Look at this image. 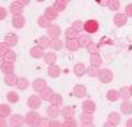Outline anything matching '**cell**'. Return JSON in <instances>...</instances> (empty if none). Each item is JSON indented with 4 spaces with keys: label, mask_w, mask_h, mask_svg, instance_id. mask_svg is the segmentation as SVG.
<instances>
[{
    "label": "cell",
    "mask_w": 132,
    "mask_h": 127,
    "mask_svg": "<svg viewBox=\"0 0 132 127\" xmlns=\"http://www.w3.org/2000/svg\"><path fill=\"white\" fill-rule=\"evenodd\" d=\"M41 119H42V118H41V115H40L37 111H35V110H32V111L27 113L25 118H24L25 124H28L29 127H38Z\"/></svg>",
    "instance_id": "cell-1"
},
{
    "label": "cell",
    "mask_w": 132,
    "mask_h": 127,
    "mask_svg": "<svg viewBox=\"0 0 132 127\" xmlns=\"http://www.w3.org/2000/svg\"><path fill=\"white\" fill-rule=\"evenodd\" d=\"M83 30L87 32V35H93V33H96L99 30V23L94 19H90V20H86L85 21V25H83Z\"/></svg>",
    "instance_id": "cell-2"
},
{
    "label": "cell",
    "mask_w": 132,
    "mask_h": 127,
    "mask_svg": "<svg viewBox=\"0 0 132 127\" xmlns=\"http://www.w3.org/2000/svg\"><path fill=\"white\" fill-rule=\"evenodd\" d=\"M41 102H42V99H41L40 95L32 94L28 98V107H30L32 110H37V109L41 107Z\"/></svg>",
    "instance_id": "cell-3"
},
{
    "label": "cell",
    "mask_w": 132,
    "mask_h": 127,
    "mask_svg": "<svg viewBox=\"0 0 132 127\" xmlns=\"http://www.w3.org/2000/svg\"><path fill=\"white\" fill-rule=\"evenodd\" d=\"M98 78L102 83H110L114 80V73L110 69H101V74H99Z\"/></svg>",
    "instance_id": "cell-4"
},
{
    "label": "cell",
    "mask_w": 132,
    "mask_h": 127,
    "mask_svg": "<svg viewBox=\"0 0 132 127\" xmlns=\"http://www.w3.org/2000/svg\"><path fill=\"white\" fill-rule=\"evenodd\" d=\"M61 33H62V29H61V27L57 25V24H52V25L48 28V37H49L50 40L60 38Z\"/></svg>",
    "instance_id": "cell-5"
},
{
    "label": "cell",
    "mask_w": 132,
    "mask_h": 127,
    "mask_svg": "<svg viewBox=\"0 0 132 127\" xmlns=\"http://www.w3.org/2000/svg\"><path fill=\"white\" fill-rule=\"evenodd\" d=\"M48 86H46V81L44 78H37L32 82V89L35 90L36 93H41L42 90H45Z\"/></svg>",
    "instance_id": "cell-6"
},
{
    "label": "cell",
    "mask_w": 132,
    "mask_h": 127,
    "mask_svg": "<svg viewBox=\"0 0 132 127\" xmlns=\"http://www.w3.org/2000/svg\"><path fill=\"white\" fill-rule=\"evenodd\" d=\"M23 123H25L23 115H20V114L11 115V118H9V124H11V127H21V126H23Z\"/></svg>",
    "instance_id": "cell-7"
},
{
    "label": "cell",
    "mask_w": 132,
    "mask_h": 127,
    "mask_svg": "<svg viewBox=\"0 0 132 127\" xmlns=\"http://www.w3.org/2000/svg\"><path fill=\"white\" fill-rule=\"evenodd\" d=\"M127 21H128V17H127L126 13H120V12L115 13V16H114V24L116 27H119V28L124 27L127 24Z\"/></svg>",
    "instance_id": "cell-8"
},
{
    "label": "cell",
    "mask_w": 132,
    "mask_h": 127,
    "mask_svg": "<svg viewBox=\"0 0 132 127\" xmlns=\"http://www.w3.org/2000/svg\"><path fill=\"white\" fill-rule=\"evenodd\" d=\"M23 9H24V7L21 5L19 2H12L9 4V8H8V11L11 13H12L13 16H21V13H23Z\"/></svg>",
    "instance_id": "cell-9"
},
{
    "label": "cell",
    "mask_w": 132,
    "mask_h": 127,
    "mask_svg": "<svg viewBox=\"0 0 132 127\" xmlns=\"http://www.w3.org/2000/svg\"><path fill=\"white\" fill-rule=\"evenodd\" d=\"M82 110H83V113H87V114H94L96 110V105L94 101L87 99L82 103Z\"/></svg>",
    "instance_id": "cell-10"
},
{
    "label": "cell",
    "mask_w": 132,
    "mask_h": 127,
    "mask_svg": "<svg viewBox=\"0 0 132 127\" xmlns=\"http://www.w3.org/2000/svg\"><path fill=\"white\" fill-rule=\"evenodd\" d=\"M3 42H4V44H7L9 48H12V46H15L17 42H19V36L16 33H8V35L4 36Z\"/></svg>",
    "instance_id": "cell-11"
},
{
    "label": "cell",
    "mask_w": 132,
    "mask_h": 127,
    "mask_svg": "<svg viewBox=\"0 0 132 127\" xmlns=\"http://www.w3.org/2000/svg\"><path fill=\"white\" fill-rule=\"evenodd\" d=\"M87 94V90H86V86L85 85H75L74 89H73V95L77 98H83L86 97Z\"/></svg>",
    "instance_id": "cell-12"
},
{
    "label": "cell",
    "mask_w": 132,
    "mask_h": 127,
    "mask_svg": "<svg viewBox=\"0 0 132 127\" xmlns=\"http://www.w3.org/2000/svg\"><path fill=\"white\" fill-rule=\"evenodd\" d=\"M58 11L56 9V8H54L53 5H49V7H46L45 8V12H44V15H45L50 21H53V20H56L57 17H58Z\"/></svg>",
    "instance_id": "cell-13"
},
{
    "label": "cell",
    "mask_w": 132,
    "mask_h": 127,
    "mask_svg": "<svg viewBox=\"0 0 132 127\" xmlns=\"http://www.w3.org/2000/svg\"><path fill=\"white\" fill-rule=\"evenodd\" d=\"M25 23H27V20H25V17L23 15H21V16H13V19H12V27L16 28V29L24 28Z\"/></svg>",
    "instance_id": "cell-14"
},
{
    "label": "cell",
    "mask_w": 132,
    "mask_h": 127,
    "mask_svg": "<svg viewBox=\"0 0 132 127\" xmlns=\"http://www.w3.org/2000/svg\"><path fill=\"white\" fill-rule=\"evenodd\" d=\"M29 53H30V57L37 58V60H38V58H44V56H45V50H44L42 48H40L38 45L30 48Z\"/></svg>",
    "instance_id": "cell-15"
},
{
    "label": "cell",
    "mask_w": 132,
    "mask_h": 127,
    "mask_svg": "<svg viewBox=\"0 0 132 127\" xmlns=\"http://www.w3.org/2000/svg\"><path fill=\"white\" fill-rule=\"evenodd\" d=\"M65 48L68 49L69 52H77L79 49V42H78V38L77 40H65Z\"/></svg>",
    "instance_id": "cell-16"
},
{
    "label": "cell",
    "mask_w": 132,
    "mask_h": 127,
    "mask_svg": "<svg viewBox=\"0 0 132 127\" xmlns=\"http://www.w3.org/2000/svg\"><path fill=\"white\" fill-rule=\"evenodd\" d=\"M73 72H74V74L77 77H82V76H85V74L87 73V68L85 66V64L78 62V64H75V65H74Z\"/></svg>",
    "instance_id": "cell-17"
},
{
    "label": "cell",
    "mask_w": 132,
    "mask_h": 127,
    "mask_svg": "<svg viewBox=\"0 0 132 127\" xmlns=\"http://www.w3.org/2000/svg\"><path fill=\"white\" fill-rule=\"evenodd\" d=\"M46 114L49 118L52 119H56L57 116L61 114V110H60V106H54V105H50L49 107L46 109Z\"/></svg>",
    "instance_id": "cell-18"
},
{
    "label": "cell",
    "mask_w": 132,
    "mask_h": 127,
    "mask_svg": "<svg viewBox=\"0 0 132 127\" xmlns=\"http://www.w3.org/2000/svg\"><path fill=\"white\" fill-rule=\"evenodd\" d=\"M78 42H79V48H87L89 45L93 44V38L90 37V35H82L78 37Z\"/></svg>",
    "instance_id": "cell-19"
},
{
    "label": "cell",
    "mask_w": 132,
    "mask_h": 127,
    "mask_svg": "<svg viewBox=\"0 0 132 127\" xmlns=\"http://www.w3.org/2000/svg\"><path fill=\"white\" fill-rule=\"evenodd\" d=\"M74 107L73 106H65V107L61 110V115L63 116V119H71L74 118Z\"/></svg>",
    "instance_id": "cell-20"
},
{
    "label": "cell",
    "mask_w": 132,
    "mask_h": 127,
    "mask_svg": "<svg viewBox=\"0 0 132 127\" xmlns=\"http://www.w3.org/2000/svg\"><path fill=\"white\" fill-rule=\"evenodd\" d=\"M60 74H61V68L58 66V65H50V66H48V76L49 77H52V78H57V77H60Z\"/></svg>",
    "instance_id": "cell-21"
},
{
    "label": "cell",
    "mask_w": 132,
    "mask_h": 127,
    "mask_svg": "<svg viewBox=\"0 0 132 127\" xmlns=\"http://www.w3.org/2000/svg\"><path fill=\"white\" fill-rule=\"evenodd\" d=\"M63 33H65V36H66L68 40H77L79 37V32H77L73 27H68Z\"/></svg>",
    "instance_id": "cell-22"
},
{
    "label": "cell",
    "mask_w": 132,
    "mask_h": 127,
    "mask_svg": "<svg viewBox=\"0 0 132 127\" xmlns=\"http://www.w3.org/2000/svg\"><path fill=\"white\" fill-rule=\"evenodd\" d=\"M106 98H107V101H110V102H116V101H119V99H120L119 90H115V89L108 90L107 94H106Z\"/></svg>",
    "instance_id": "cell-23"
},
{
    "label": "cell",
    "mask_w": 132,
    "mask_h": 127,
    "mask_svg": "<svg viewBox=\"0 0 132 127\" xmlns=\"http://www.w3.org/2000/svg\"><path fill=\"white\" fill-rule=\"evenodd\" d=\"M17 80H19V77L16 76L15 73L7 74V76L4 77V82H5V85H7V86H16Z\"/></svg>",
    "instance_id": "cell-24"
},
{
    "label": "cell",
    "mask_w": 132,
    "mask_h": 127,
    "mask_svg": "<svg viewBox=\"0 0 132 127\" xmlns=\"http://www.w3.org/2000/svg\"><path fill=\"white\" fill-rule=\"evenodd\" d=\"M120 111L124 115H131L132 114V102L131 101H124L120 105Z\"/></svg>",
    "instance_id": "cell-25"
},
{
    "label": "cell",
    "mask_w": 132,
    "mask_h": 127,
    "mask_svg": "<svg viewBox=\"0 0 132 127\" xmlns=\"http://www.w3.org/2000/svg\"><path fill=\"white\" fill-rule=\"evenodd\" d=\"M120 114L119 113H116V111H111L108 114V116H107V122H110V123H112V124H115V126H118L119 123H120Z\"/></svg>",
    "instance_id": "cell-26"
},
{
    "label": "cell",
    "mask_w": 132,
    "mask_h": 127,
    "mask_svg": "<svg viewBox=\"0 0 132 127\" xmlns=\"http://www.w3.org/2000/svg\"><path fill=\"white\" fill-rule=\"evenodd\" d=\"M44 61H45V64H48L49 66L54 65L57 61V54L53 52H48V53H45V56H44Z\"/></svg>",
    "instance_id": "cell-27"
},
{
    "label": "cell",
    "mask_w": 132,
    "mask_h": 127,
    "mask_svg": "<svg viewBox=\"0 0 132 127\" xmlns=\"http://www.w3.org/2000/svg\"><path fill=\"white\" fill-rule=\"evenodd\" d=\"M37 24H38V27H40V28H45V29H48V28L52 25L50 20H49L45 15L38 16V19H37Z\"/></svg>",
    "instance_id": "cell-28"
},
{
    "label": "cell",
    "mask_w": 132,
    "mask_h": 127,
    "mask_svg": "<svg viewBox=\"0 0 132 127\" xmlns=\"http://www.w3.org/2000/svg\"><path fill=\"white\" fill-rule=\"evenodd\" d=\"M53 95H54V91L50 89V88H46L45 90H42L41 93H40V97H41V99L42 101H52V98H53Z\"/></svg>",
    "instance_id": "cell-29"
},
{
    "label": "cell",
    "mask_w": 132,
    "mask_h": 127,
    "mask_svg": "<svg viewBox=\"0 0 132 127\" xmlns=\"http://www.w3.org/2000/svg\"><path fill=\"white\" fill-rule=\"evenodd\" d=\"M50 41H52V40H50L48 36H41V37L37 40V45L45 50V49H48V48L50 46Z\"/></svg>",
    "instance_id": "cell-30"
},
{
    "label": "cell",
    "mask_w": 132,
    "mask_h": 127,
    "mask_svg": "<svg viewBox=\"0 0 132 127\" xmlns=\"http://www.w3.org/2000/svg\"><path fill=\"white\" fill-rule=\"evenodd\" d=\"M29 81H28V78H25V77H19V80H17V83H16V88L19 89V90H27L28 88H29Z\"/></svg>",
    "instance_id": "cell-31"
},
{
    "label": "cell",
    "mask_w": 132,
    "mask_h": 127,
    "mask_svg": "<svg viewBox=\"0 0 132 127\" xmlns=\"http://www.w3.org/2000/svg\"><path fill=\"white\" fill-rule=\"evenodd\" d=\"M2 72L5 74H11V73H15V64L13 62H4L2 64Z\"/></svg>",
    "instance_id": "cell-32"
},
{
    "label": "cell",
    "mask_w": 132,
    "mask_h": 127,
    "mask_svg": "<svg viewBox=\"0 0 132 127\" xmlns=\"http://www.w3.org/2000/svg\"><path fill=\"white\" fill-rule=\"evenodd\" d=\"M50 48L54 49V50H61L65 48V41L60 40V38H54L50 41Z\"/></svg>",
    "instance_id": "cell-33"
},
{
    "label": "cell",
    "mask_w": 132,
    "mask_h": 127,
    "mask_svg": "<svg viewBox=\"0 0 132 127\" xmlns=\"http://www.w3.org/2000/svg\"><path fill=\"white\" fill-rule=\"evenodd\" d=\"M5 116H11V106L5 105V103H2L0 105V118L5 119Z\"/></svg>",
    "instance_id": "cell-34"
},
{
    "label": "cell",
    "mask_w": 132,
    "mask_h": 127,
    "mask_svg": "<svg viewBox=\"0 0 132 127\" xmlns=\"http://www.w3.org/2000/svg\"><path fill=\"white\" fill-rule=\"evenodd\" d=\"M79 121H81V123H82V124H89V123H93L94 116H93V114L82 113V114L79 115Z\"/></svg>",
    "instance_id": "cell-35"
},
{
    "label": "cell",
    "mask_w": 132,
    "mask_h": 127,
    "mask_svg": "<svg viewBox=\"0 0 132 127\" xmlns=\"http://www.w3.org/2000/svg\"><path fill=\"white\" fill-rule=\"evenodd\" d=\"M87 74L91 77V78H98L99 74H101V69L98 66H94V65H90L87 68Z\"/></svg>",
    "instance_id": "cell-36"
},
{
    "label": "cell",
    "mask_w": 132,
    "mask_h": 127,
    "mask_svg": "<svg viewBox=\"0 0 132 127\" xmlns=\"http://www.w3.org/2000/svg\"><path fill=\"white\" fill-rule=\"evenodd\" d=\"M53 7L56 8L58 12H62V11H65L66 7H68V2H66V0H56V2L53 3Z\"/></svg>",
    "instance_id": "cell-37"
},
{
    "label": "cell",
    "mask_w": 132,
    "mask_h": 127,
    "mask_svg": "<svg viewBox=\"0 0 132 127\" xmlns=\"http://www.w3.org/2000/svg\"><path fill=\"white\" fill-rule=\"evenodd\" d=\"M119 94H120V98H122L123 101H128L132 95H131V90H129V88H127V86H124V88H122L119 90Z\"/></svg>",
    "instance_id": "cell-38"
},
{
    "label": "cell",
    "mask_w": 132,
    "mask_h": 127,
    "mask_svg": "<svg viewBox=\"0 0 132 127\" xmlns=\"http://www.w3.org/2000/svg\"><path fill=\"white\" fill-rule=\"evenodd\" d=\"M7 99L9 103H17L20 101V95L16 91H8L7 93Z\"/></svg>",
    "instance_id": "cell-39"
},
{
    "label": "cell",
    "mask_w": 132,
    "mask_h": 127,
    "mask_svg": "<svg viewBox=\"0 0 132 127\" xmlns=\"http://www.w3.org/2000/svg\"><path fill=\"white\" fill-rule=\"evenodd\" d=\"M62 102H63V97H62V95L58 94V93H54V95H53V98H52L50 103L54 105V106H61Z\"/></svg>",
    "instance_id": "cell-40"
},
{
    "label": "cell",
    "mask_w": 132,
    "mask_h": 127,
    "mask_svg": "<svg viewBox=\"0 0 132 127\" xmlns=\"http://www.w3.org/2000/svg\"><path fill=\"white\" fill-rule=\"evenodd\" d=\"M90 62H91V65H94V66H101L102 65V62H103V60H102V57L99 56V54H94V56H90Z\"/></svg>",
    "instance_id": "cell-41"
},
{
    "label": "cell",
    "mask_w": 132,
    "mask_h": 127,
    "mask_svg": "<svg viewBox=\"0 0 132 127\" xmlns=\"http://www.w3.org/2000/svg\"><path fill=\"white\" fill-rule=\"evenodd\" d=\"M86 49H87V53H89L90 56L99 54V45H98V44H95V42H93V44H91V45H89Z\"/></svg>",
    "instance_id": "cell-42"
},
{
    "label": "cell",
    "mask_w": 132,
    "mask_h": 127,
    "mask_svg": "<svg viewBox=\"0 0 132 127\" xmlns=\"http://www.w3.org/2000/svg\"><path fill=\"white\" fill-rule=\"evenodd\" d=\"M3 58H4V61H5V62H13V64H15V62H16L17 56H16V53H15L13 50H11L9 53H7V54H5Z\"/></svg>",
    "instance_id": "cell-43"
},
{
    "label": "cell",
    "mask_w": 132,
    "mask_h": 127,
    "mask_svg": "<svg viewBox=\"0 0 132 127\" xmlns=\"http://www.w3.org/2000/svg\"><path fill=\"white\" fill-rule=\"evenodd\" d=\"M119 7H120V3H119V0H110V3H108V9L110 11H119Z\"/></svg>",
    "instance_id": "cell-44"
},
{
    "label": "cell",
    "mask_w": 132,
    "mask_h": 127,
    "mask_svg": "<svg viewBox=\"0 0 132 127\" xmlns=\"http://www.w3.org/2000/svg\"><path fill=\"white\" fill-rule=\"evenodd\" d=\"M83 25H85V21H81V20H75L73 21V28L77 30V32H82L83 30Z\"/></svg>",
    "instance_id": "cell-45"
},
{
    "label": "cell",
    "mask_w": 132,
    "mask_h": 127,
    "mask_svg": "<svg viewBox=\"0 0 132 127\" xmlns=\"http://www.w3.org/2000/svg\"><path fill=\"white\" fill-rule=\"evenodd\" d=\"M62 127H78V123L74 121V118L71 119H65L62 123Z\"/></svg>",
    "instance_id": "cell-46"
},
{
    "label": "cell",
    "mask_w": 132,
    "mask_h": 127,
    "mask_svg": "<svg viewBox=\"0 0 132 127\" xmlns=\"http://www.w3.org/2000/svg\"><path fill=\"white\" fill-rule=\"evenodd\" d=\"M9 52H11L9 46L7 44H4V42H2V44H0V57H4L7 53H9Z\"/></svg>",
    "instance_id": "cell-47"
},
{
    "label": "cell",
    "mask_w": 132,
    "mask_h": 127,
    "mask_svg": "<svg viewBox=\"0 0 132 127\" xmlns=\"http://www.w3.org/2000/svg\"><path fill=\"white\" fill-rule=\"evenodd\" d=\"M126 15H127V17H132V3H129V4H127L126 5Z\"/></svg>",
    "instance_id": "cell-48"
},
{
    "label": "cell",
    "mask_w": 132,
    "mask_h": 127,
    "mask_svg": "<svg viewBox=\"0 0 132 127\" xmlns=\"http://www.w3.org/2000/svg\"><path fill=\"white\" fill-rule=\"evenodd\" d=\"M8 15V11L4 7H0V20H4Z\"/></svg>",
    "instance_id": "cell-49"
},
{
    "label": "cell",
    "mask_w": 132,
    "mask_h": 127,
    "mask_svg": "<svg viewBox=\"0 0 132 127\" xmlns=\"http://www.w3.org/2000/svg\"><path fill=\"white\" fill-rule=\"evenodd\" d=\"M49 124H50V121H49L48 118H42L38 127H49Z\"/></svg>",
    "instance_id": "cell-50"
},
{
    "label": "cell",
    "mask_w": 132,
    "mask_h": 127,
    "mask_svg": "<svg viewBox=\"0 0 132 127\" xmlns=\"http://www.w3.org/2000/svg\"><path fill=\"white\" fill-rule=\"evenodd\" d=\"M49 127H62V123L58 122V121H56V119H53V121H50Z\"/></svg>",
    "instance_id": "cell-51"
},
{
    "label": "cell",
    "mask_w": 132,
    "mask_h": 127,
    "mask_svg": "<svg viewBox=\"0 0 132 127\" xmlns=\"http://www.w3.org/2000/svg\"><path fill=\"white\" fill-rule=\"evenodd\" d=\"M108 3H110V0H99L98 5H101V7H108Z\"/></svg>",
    "instance_id": "cell-52"
},
{
    "label": "cell",
    "mask_w": 132,
    "mask_h": 127,
    "mask_svg": "<svg viewBox=\"0 0 132 127\" xmlns=\"http://www.w3.org/2000/svg\"><path fill=\"white\" fill-rule=\"evenodd\" d=\"M19 3L23 5V7H25V5H28L29 4V0H19Z\"/></svg>",
    "instance_id": "cell-53"
},
{
    "label": "cell",
    "mask_w": 132,
    "mask_h": 127,
    "mask_svg": "<svg viewBox=\"0 0 132 127\" xmlns=\"http://www.w3.org/2000/svg\"><path fill=\"white\" fill-rule=\"evenodd\" d=\"M0 127H7V124H5V121H4V118H0Z\"/></svg>",
    "instance_id": "cell-54"
},
{
    "label": "cell",
    "mask_w": 132,
    "mask_h": 127,
    "mask_svg": "<svg viewBox=\"0 0 132 127\" xmlns=\"http://www.w3.org/2000/svg\"><path fill=\"white\" fill-rule=\"evenodd\" d=\"M126 127H132V118H129V119L126 122Z\"/></svg>",
    "instance_id": "cell-55"
},
{
    "label": "cell",
    "mask_w": 132,
    "mask_h": 127,
    "mask_svg": "<svg viewBox=\"0 0 132 127\" xmlns=\"http://www.w3.org/2000/svg\"><path fill=\"white\" fill-rule=\"evenodd\" d=\"M103 127H116V126L112 124V123H110V122H106V123L103 124Z\"/></svg>",
    "instance_id": "cell-56"
},
{
    "label": "cell",
    "mask_w": 132,
    "mask_h": 127,
    "mask_svg": "<svg viewBox=\"0 0 132 127\" xmlns=\"http://www.w3.org/2000/svg\"><path fill=\"white\" fill-rule=\"evenodd\" d=\"M82 127H95L94 123H89V124H82Z\"/></svg>",
    "instance_id": "cell-57"
},
{
    "label": "cell",
    "mask_w": 132,
    "mask_h": 127,
    "mask_svg": "<svg viewBox=\"0 0 132 127\" xmlns=\"http://www.w3.org/2000/svg\"><path fill=\"white\" fill-rule=\"evenodd\" d=\"M129 90H131V95H132V85H131V86H129Z\"/></svg>",
    "instance_id": "cell-58"
},
{
    "label": "cell",
    "mask_w": 132,
    "mask_h": 127,
    "mask_svg": "<svg viewBox=\"0 0 132 127\" xmlns=\"http://www.w3.org/2000/svg\"><path fill=\"white\" fill-rule=\"evenodd\" d=\"M7 127H8V126H7Z\"/></svg>",
    "instance_id": "cell-59"
}]
</instances>
